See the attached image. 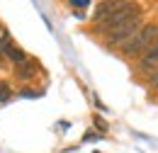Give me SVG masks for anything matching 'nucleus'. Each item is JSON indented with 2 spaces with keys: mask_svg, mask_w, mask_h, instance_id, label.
I'll list each match as a JSON object with an SVG mask.
<instances>
[{
  "mask_svg": "<svg viewBox=\"0 0 158 153\" xmlns=\"http://www.w3.org/2000/svg\"><path fill=\"white\" fill-rule=\"evenodd\" d=\"M68 2H71V5H78V7H85L90 0H68Z\"/></svg>",
  "mask_w": 158,
  "mask_h": 153,
  "instance_id": "nucleus-10",
  "label": "nucleus"
},
{
  "mask_svg": "<svg viewBox=\"0 0 158 153\" xmlns=\"http://www.w3.org/2000/svg\"><path fill=\"white\" fill-rule=\"evenodd\" d=\"M10 97H12V88H10V83L0 80V102H7Z\"/></svg>",
  "mask_w": 158,
  "mask_h": 153,
  "instance_id": "nucleus-8",
  "label": "nucleus"
},
{
  "mask_svg": "<svg viewBox=\"0 0 158 153\" xmlns=\"http://www.w3.org/2000/svg\"><path fill=\"white\" fill-rule=\"evenodd\" d=\"M148 88H153V90L158 93V66H156V71L148 76Z\"/></svg>",
  "mask_w": 158,
  "mask_h": 153,
  "instance_id": "nucleus-9",
  "label": "nucleus"
},
{
  "mask_svg": "<svg viewBox=\"0 0 158 153\" xmlns=\"http://www.w3.org/2000/svg\"><path fill=\"white\" fill-rule=\"evenodd\" d=\"M131 0H102L98 7H95V12H93V22L95 24H100L102 19H107V17H112L117 10H122L124 5H129Z\"/></svg>",
  "mask_w": 158,
  "mask_h": 153,
  "instance_id": "nucleus-6",
  "label": "nucleus"
},
{
  "mask_svg": "<svg viewBox=\"0 0 158 153\" xmlns=\"http://www.w3.org/2000/svg\"><path fill=\"white\" fill-rule=\"evenodd\" d=\"M32 76H34V63L32 61H24L20 66H15V78L17 80H29Z\"/></svg>",
  "mask_w": 158,
  "mask_h": 153,
  "instance_id": "nucleus-7",
  "label": "nucleus"
},
{
  "mask_svg": "<svg viewBox=\"0 0 158 153\" xmlns=\"http://www.w3.org/2000/svg\"><path fill=\"white\" fill-rule=\"evenodd\" d=\"M156 39H158V24L156 22H148V24H143L129 41H124V44L119 46V51H122V56H127V58H139Z\"/></svg>",
  "mask_w": 158,
  "mask_h": 153,
  "instance_id": "nucleus-1",
  "label": "nucleus"
},
{
  "mask_svg": "<svg viewBox=\"0 0 158 153\" xmlns=\"http://www.w3.org/2000/svg\"><path fill=\"white\" fill-rule=\"evenodd\" d=\"M0 34H2V27H0Z\"/></svg>",
  "mask_w": 158,
  "mask_h": 153,
  "instance_id": "nucleus-12",
  "label": "nucleus"
},
{
  "mask_svg": "<svg viewBox=\"0 0 158 153\" xmlns=\"http://www.w3.org/2000/svg\"><path fill=\"white\" fill-rule=\"evenodd\" d=\"M2 66H5V56L0 54V71H2Z\"/></svg>",
  "mask_w": 158,
  "mask_h": 153,
  "instance_id": "nucleus-11",
  "label": "nucleus"
},
{
  "mask_svg": "<svg viewBox=\"0 0 158 153\" xmlns=\"http://www.w3.org/2000/svg\"><path fill=\"white\" fill-rule=\"evenodd\" d=\"M156 66H158V39L139 56V63H136V71L141 73V76H151L153 71H156Z\"/></svg>",
  "mask_w": 158,
  "mask_h": 153,
  "instance_id": "nucleus-5",
  "label": "nucleus"
},
{
  "mask_svg": "<svg viewBox=\"0 0 158 153\" xmlns=\"http://www.w3.org/2000/svg\"><path fill=\"white\" fill-rule=\"evenodd\" d=\"M141 27H143V15H141V17L129 19V22H124V24H122V27H117L114 32L105 34V46H110V49H119L124 41H129V39L134 37Z\"/></svg>",
  "mask_w": 158,
  "mask_h": 153,
  "instance_id": "nucleus-3",
  "label": "nucleus"
},
{
  "mask_svg": "<svg viewBox=\"0 0 158 153\" xmlns=\"http://www.w3.org/2000/svg\"><path fill=\"white\" fill-rule=\"evenodd\" d=\"M0 54L5 56V61H10V63H15V66H20V63H24L27 61V54L22 51L20 46L10 39V34L7 32H2L0 34Z\"/></svg>",
  "mask_w": 158,
  "mask_h": 153,
  "instance_id": "nucleus-4",
  "label": "nucleus"
},
{
  "mask_svg": "<svg viewBox=\"0 0 158 153\" xmlns=\"http://www.w3.org/2000/svg\"><path fill=\"white\" fill-rule=\"evenodd\" d=\"M141 15H143V10H141V5L131 0L129 5H124L122 10H117V12L112 15V17H107V19H102L100 24H95V32L105 37V34H110V32H114L117 27H122L124 22H129V19H134V17H141Z\"/></svg>",
  "mask_w": 158,
  "mask_h": 153,
  "instance_id": "nucleus-2",
  "label": "nucleus"
}]
</instances>
